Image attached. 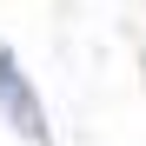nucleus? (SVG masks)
I'll list each match as a JSON object with an SVG mask.
<instances>
[{
    "instance_id": "obj_1",
    "label": "nucleus",
    "mask_w": 146,
    "mask_h": 146,
    "mask_svg": "<svg viewBox=\"0 0 146 146\" xmlns=\"http://www.w3.org/2000/svg\"><path fill=\"white\" fill-rule=\"evenodd\" d=\"M0 113H7L20 133H33V139L46 146V119H40V100H33L27 73L13 66V53H7V46H0Z\"/></svg>"
}]
</instances>
